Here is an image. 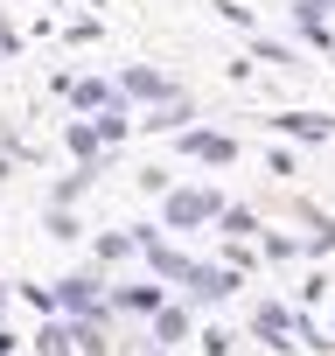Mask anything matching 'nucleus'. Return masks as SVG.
<instances>
[{"label": "nucleus", "instance_id": "nucleus-2", "mask_svg": "<svg viewBox=\"0 0 335 356\" xmlns=\"http://www.w3.org/2000/svg\"><path fill=\"white\" fill-rule=\"evenodd\" d=\"M112 91H119V98H154V105H168V98H182L175 84H168L161 70H147V63H133V70H126V77H119Z\"/></svg>", "mask_w": 335, "mask_h": 356}, {"label": "nucleus", "instance_id": "nucleus-13", "mask_svg": "<svg viewBox=\"0 0 335 356\" xmlns=\"http://www.w3.org/2000/svg\"><path fill=\"white\" fill-rule=\"evenodd\" d=\"M91 133H98V140H105V147H112V140H126V133H133V119H126V112H112V105H105V112H98V126H91Z\"/></svg>", "mask_w": 335, "mask_h": 356}, {"label": "nucleus", "instance_id": "nucleus-17", "mask_svg": "<svg viewBox=\"0 0 335 356\" xmlns=\"http://www.w3.org/2000/svg\"><path fill=\"white\" fill-rule=\"evenodd\" d=\"M147 356H161V349H147Z\"/></svg>", "mask_w": 335, "mask_h": 356}, {"label": "nucleus", "instance_id": "nucleus-12", "mask_svg": "<svg viewBox=\"0 0 335 356\" xmlns=\"http://www.w3.org/2000/svg\"><path fill=\"white\" fill-rule=\"evenodd\" d=\"M140 245H133V231H105L98 238V266H119V259H133Z\"/></svg>", "mask_w": 335, "mask_h": 356}, {"label": "nucleus", "instance_id": "nucleus-8", "mask_svg": "<svg viewBox=\"0 0 335 356\" xmlns=\"http://www.w3.org/2000/svg\"><path fill=\"white\" fill-rule=\"evenodd\" d=\"M189 307H154V349H175V342H189Z\"/></svg>", "mask_w": 335, "mask_h": 356}, {"label": "nucleus", "instance_id": "nucleus-10", "mask_svg": "<svg viewBox=\"0 0 335 356\" xmlns=\"http://www.w3.org/2000/svg\"><path fill=\"white\" fill-rule=\"evenodd\" d=\"M217 224H224L231 238H252V231H259V210H252V203H224V210H217Z\"/></svg>", "mask_w": 335, "mask_h": 356}, {"label": "nucleus", "instance_id": "nucleus-9", "mask_svg": "<svg viewBox=\"0 0 335 356\" xmlns=\"http://www.w3.org/2000/svg\"><path fill=\"white\" fill-rule=\"evenodd\" d=\"M189 119H196V105H189V91H182V98H168V105H161V112H154L147 126H161V133H182Z\"/></svg>", "mask_w": 335, "mask_h": 356}, {"label": "nucleus", "instance_id": "nucleus-3", "mask_svg": "<svg viewBox=\"0 0 335 356\" xmlns=\"http://www.w3.org/2000/svg\"><path fill=\"white\" fill-rule=\"evenodd\" d=\"M56 91L70 98V112H105V105L119 98V91L105 84V77H56Z\"/></svg>", "mask_w": 335, "mask_h": 356}, {"label": "nucleus", "instance_id": "nucleus-11", "mask_svg": "<svg viewBox=\"0 0 335 356\" xmlns=\"http://www.w3.org/2000/svg\"><path fill=\"white\" fill-rule=\"evenodd\" d=\"M63 147H70V154H77V161H84V168H91V161H98V154H105V140H98V133H91V126H70V133H63Z\"/></svg>", "mask_w": 335, "mask_h": 356}, {"label": "nucleus", "instance_id": "nucleus-15", "mask_svg": "<svg viewBox=\"0 0 335 356\" xmlns=\"http://www.w3.org/2000/svg\"><path fill=\"white\" fill-rule=\"evenodd\" d=\"M293 252H300V245H293L286 231H265V238H259V259H272V266H279V259H293Z\"/></svg>", "mask_w": 335, "mask_h": 356}, {"label": "nucleus", "instance_id": "nucleus-5", "mask_svg": "<svg viewBox=\"0 0 335 356\" xmlns=\"http://www.w3.org/2000/svg\"><path fill=\"white\" fill-rule=\"evenodd\" d=\"M238 280H245V273H224V266H189V273H182V293H196V300H224Z\"/></svg>", "mask_w": 335, "mask_h": 356}, {"label": "nucleus", "instance_id": "nucleus-4", "mask_svg": "<svg viewBox=\"0 0 335 356\" xmlns=\"http://www.w3.org/2000/svg\"><path fill=\"white\" fill-rule=\"evenodd\" d=\"M182 161L224 168V161H238V140H224V133H182Z\"/></svg>", "mask_w": 335, "mask_h": 356}, {"label": "nucleus", "instance_id": "nucleus-14", "mask_svg": "<svg viewBox=\"0 0 335 356\" xmlns=\"http://www.w3.org/2000/svg\"><path fill=\"white\" fill-rule=\"evenodd\" d=\"M119 307H126V314H154L161 293H154V286H119Z\"/></svg>", "mask_w": 335, "mask_h": 356}, {"label": "nucleus", "instance_id": "nucleus-16", "mask_svg": "<svg viewBox=\"0 0 335 356\" xmlns=\"http://www.w3.org/2000/svg\"><path fill=\"white\" fill-rule=\"evenodd\" d=\"M42 356H70V335H63V328H56V321H49V328H42Z\"/></svg>", "mask_w": 335, "mask_h": 356}, {"label": "nucleus", "instance_id": "nucleus-7", "mask_svg": "<svg viewBox=\"0 0 335 356\" xmlns=\"http://www.w3.org/2000/svg\"><path fill=\"white\" fill-rule=\"evenodd\" d=\"M56 307H70L77 321H98V280H63L56 286Z\"/></svg>", "mask_w": 335, "mask_h": 356}, {"label": "nucleus", "instance_id": "nucleus-1", "mask_svg": "<svg viewBox=\"0 0 335 356\" xmlns=\"http://www.w3.org/2000/svg\"><path fill=\"white\" fill-rule=\"evenodd\" d=\"M217 210H224L217 189H168L161 224H168V231H196V224H217Z\"/></svg>", "mask_w": 335, "mask_h": 356}, {"label": "nucleus", "instance_id": "nucleus-6", "mask_svg": "<svg viewBox=\"0 0 335 356\" xmlns=\"http://www.w3.org/2000/svg\"><path fill=\"white\" fill-rule=\"evenodd\" d=\"M286 140H335V119H321V112H279L272 119Z\"/></svg>", "mask_w": 335, "mask_h": 356}, {"label": "nucleus", "instance_id": "nucleus-18", "mask_svg": "<svg viewBox=\"0 0 335 356\" xmlns=\"http://www.w3.org/2000/svg\"><path fill=\"white\" fill-rule=\"evenodd\" d=\"M49 8H56V0H49Z\"/></svg>", "mask_w": 335, "mask_h": 356}]
</instances>
